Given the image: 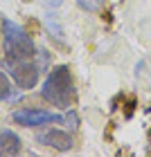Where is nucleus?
<instances>
[{
    "label": "nucleus",
    "instance_id": "5",
    "mask_svg": "<svg viewBox=\"0 0 151 157\" xmlns=\"http://www.w3.org/2000/svg\"><path fill=\"white\" fill-rule=\"evenodd\" d=\"M36 139L41 141V144L52 146L54 151H61V153L72 148V137H70L66 130H56V128H50V130H45V132H39Z\"/></svg>",
    "mask_w": 151,
    "mask_h": 157
},
{
    "label": "nucleus",
    "instance_id": "3",
    "mask_svg": "<svg viewBox=\"0 0 151 157\" xmlns=\"http://www.w3.org/2000/svg\"><path fill=\"white\" fill-rule=\"evenodd\" d=\"M7 67H9V72H11L14 83H16L20 90H32L34 85L39 83L41 65H39L34 59L20 61V63H11V65H7Z\"/></svg>",
    "mask_w": 151,
    "mask_h": 157
},
{
    "label": "nucleus",
    "instance_id": "10",
    "mask_svg": "<svg viewBox=\"0 0 151 157\" xmlns=\"http://www.w3.org/2000/svg\"><path fill=\"white\" fill-rule=\"evenodd\" d=\"M0 34H2V29H0Z\"/></svg>",
    "mask_w": 151,
    "mask_h": 157
},
{
    "label": "nucleus",
    "instance_id": "2",
    "mask_svg": "<svg viewBox=\"0 0 151 157\" xmlns=\"http://www.w3.org/2000/svg\"><path fill=\"white\" fill-rule=\"evenodd\" d=\"M2 36H5V65L30 61L39 54L32 36L11 20H2Z\"/></svg>",
    "mask_w": 151,
    "mask_h": 157
},
{
    "label": "nucleus",
    "instance_id": "7",
    "mask_svg": "<svg viewBox=\"0 0 151 157\" xmlns=\"http://www.w3.org/2000/svg\"><path fill=\"white\" fill-rule=\"evenodd\" d=\"M9 92H11V83H9V78H7L5 72H0V101L9 99Z\"/></svg>",
    "mask_w": 151,
    "mask_h": 157
},
{
    "label": "nucleus",
    "instance_id": "9",
    "mask_svg": "<svg viewBox=\"0 0 151 157\" xmlns=\"http://www.w3.org/2000/svg\"><path fill=\"white\" fill-rule=\"evenodd\" d=\"M68 126L72 128V130H75V128L79 126V117L75 115V112H68Z\"/></svg>",
    "mask_w": 151,
    "mask_h": 157
},
{
    "label": "nucleus",
    "instance_id": "8",
    "mask_svg": "<svg viewBox=\"0 0 151 157\" xmlns=\"http://www.w3.org/2000/svg\"><path fill=\"white\" fill-rule=\"evenodd\" d=\"M77 5H79V7H84L86 11H97V7H99L97 0H77Z\"/></svg>",
    "mask_w": 151,
    "mask_h": 157
},
{
    "label": "nucleus",
    "instance_id": "6",
    "mask_svg": "<svg viewBox=\"0 0 151 157\" xmlns=\"http://www.w3.org/2000/svg\"><path fill=\"white\" fill-rule=\"evenodd\" d=\"M20 153V137L11 130L0 132V157H9Z\"/></svg>",
    "mask_w": 151,
    "mask_h": 157
},
{
    "label": "nucleus",
    "instance_id": "1",
    "mask_svg": "<svg viewBox=\"0 0 151 157\" xmlns=\"http://www.w3.org/2000/svg\"><path fill=\"white\" fill-rule=\"evenodd\" d=\"M41 94L47 103H52L54 108H59V110H68L70 105H75L77 90H75V81H72L70 67L68 65H56L52 72L47 74Z\"/></svg>",
    "mask_w": 151,
    "mask_h": 157
},
{
    "label": "nucleus",
    "instance_id": "4",
    "mask_svg": "<svg viewBox=\"0 0 151 157\" xmlns=\"http://www.w3.org/2000/svg\"><path fill=\"white\" fill-rule=\"evenodd\" d=\"M14 119V124H18V126H25V128H30V126H41V124H47V121H56V124H61V117H56L52 115V112H47V110H39V108H25V110H16L11 115Z\"/></svg>",
    "mask_w": 151,
    "mask_h": 157
}]
</instances>
